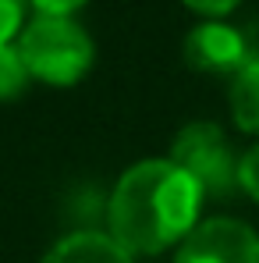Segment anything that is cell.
<instances>
[{"label": "cell", "mask_w": 259, "mask_h": 263, "mask_svg": "<svg viewBox=\"0 0 259 263\" xmlns=\"http://www.w3.org/2000/svg\"><path fill=\"white\" fill-rule=\"evenodd\" d=\"M39 14H71V11H78L86 0H29Z\"/></svg>", "instance_id": "7c38bea8"}, {"label": "cell", "mask_w": 259, "mask_h": 263, "mask_svg": "<svg viewBox=\"0 0 259 263\" xmlns=\"http://www.w3.org/2000/svg\"><path fill=\"white\" fill-rule=\"evenodd\" d=\"M43 263H135V260L121 242H114L103 231H75V235L61 238L43 256Z\"/></svg>", "instance_id": "8992f818"}, {"label": "cell", "mask_w": 259, "mask_h": 263, "mask_svg": "<svg viewBox=\"0 0 259 263\" xmlns=\"http://www.w3.org/2000/svg\"><path fill=\"white\" fill-rule=\"evenodd\" d=\"M203 189L171 160H142L128 167L110 192L107 220L110 238L131 256H153L185 242L199 224Z\"/></svg>", "instance_id": "6da1fadb"}, {"label": "cell", "mask_w": 259, "mask_h": 263, "mask_svg": "<svg viewBox=\"0 0 259 263\" xmlns=\"http://www.w3.org/2000/svg\"><path fill=\"white\" fill-rule=\"evenodd\" d=\"M25 4L29 0H0V43H14L22 32V18H25Z\"/></svg>", "instance_id": "9c48e42d"}, {"label": "cell", "mask_w": 259, "mask_h": 263, "mask_svg": "<svg viewBox=\"0 0 259 263\" xmlns=\"http://www.w3.org/2000/svg\"><path fill=\"white\" fill-rule=\"evenodd\" d=\"M174 263H259V235L242 220L210 217L185 235Z\"/></svg>", "instance_id": "277c9868"}, {"label": "cell", "mask_w": 259, "mask_h": 263, "mask_svg": "<svg viewBox=\"0 0 259 263\" xmlns=\"http://www.w3.org/2000/svg\"><path fill=\"white\" fill-rule=\"evenodd\" d=\"M192 11H199V14H210V18H220V14H227V11H234V4H242V0H185Z\"/></svg>", "instance_id": "8fae6325"}, {"label": "cell", "mask_w": 259, "mask_h": 263, "mask_svg": "<svg viewBox=\"0 0 259 263\" xmlns=\"http://www.w3.org/2000/svg\"><path fill=\"white\" fill-rule=\"evenodd\" d=\"M171 164H177L192 178L203 196H231L238 185V157L227 142V135L213 121H192L174 135L171 142Z\"/></svg>", "instance_id": "3957f363"}, {"label": "cell", "mask_w": 259, "mask_h": 263, "mask_svg": "<svg viewBox=\"0 0 259 263\" xmlns=\"http://www.w3.org/2000/svg\"><path fill=\"white\" fill-rule=\"evenodd\" d=\"M231 114L242 132L259 135V53L231 82Z\"/></svg>", "instance_id": "52a82bcc"}, {"label": "cell", "mask_w": 259, "mask_h": 263, "mask_svg": "<svg viewBox=\"0 0 259 263\" xmlns=\"http://www.w3.org/2000/svg\"><path fill=\"white\" fill-rule=\"evenodd\" d=\"M252 57L256 53L245 40V32L234 25H224V22H203L185 40L188 68L206 71V75H238Z\"/></svg>", "instance_id": "5b68a950"}, {"label": "cell", "mask_w": 259, "mask_h": 263, "mask_svg": "<svg viewBox=\"0 0 259 263\" xmlns=\"http://www.w3.org/2000/svg\"><path fill=\"white\" fill-rule=\"evenodd\" d=\"M32 82L18 43H0V100H18Z\"/></svg>", "instance_id": "ba28073f"}, {"label": "cell", "mask_w": 259, "mask_h": 263, "mask_svg": "<svg viewBox=\"0 0 259 263\" xmlns=\"http://www.w3.org/2000/svg\"><path fill=\"white\" fill-rule=\"evenodd\" d=\"M238 185H242L252 199H259V142L242 157V164H238Z\"/></svg>", "instance_id": "30bf717a"}, {"label": "cell", "mask_w": 259, "mask_h": 263, "mask_svg": "<svg viewBox=\"0 0 259 263\" xmlns=\"http://www.w3.org/2000/svg\"><path fill=\"white\" fill-rule=\"evenodd\" d=\"M14 43L25 57L29 75L46 86H75L86 79L96 57L89 32L68 14H36Z\"/></svg>", "instance_id": "7a4b0ae2"}]
</instances>
